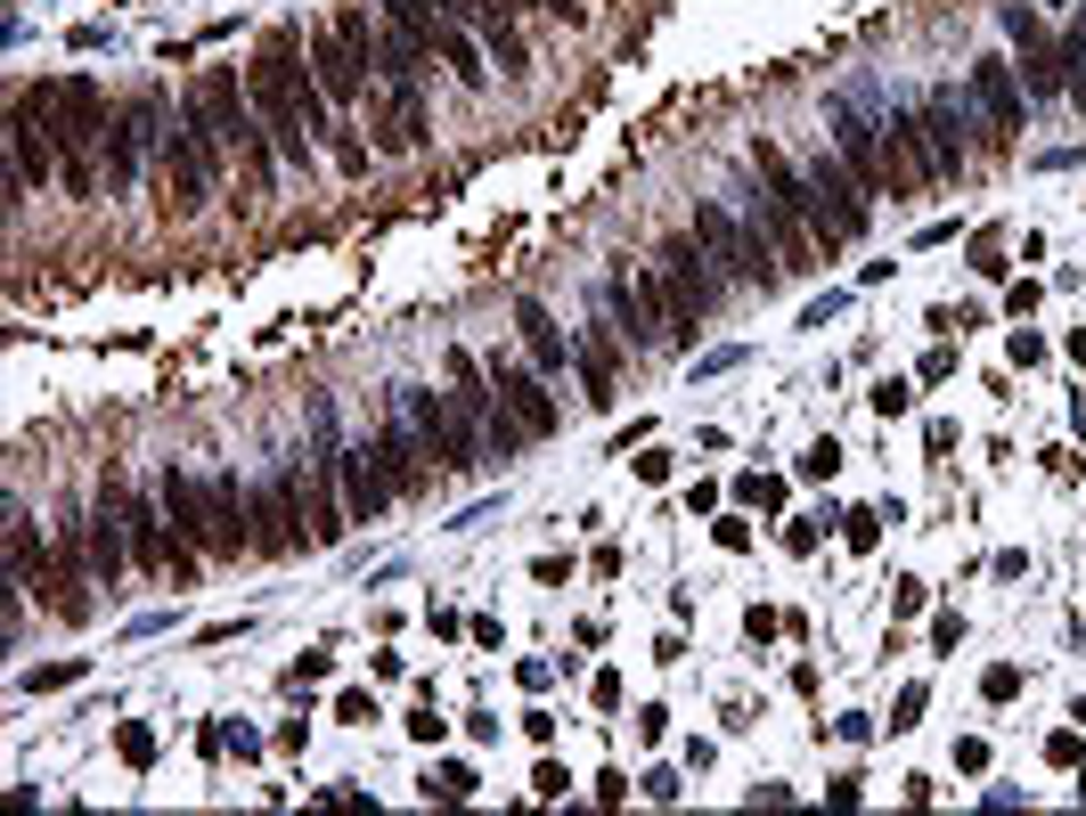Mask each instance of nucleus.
Masks as SVG:
<instances>
[{
	"label": "nucleus",
	"instance_id": "nucleus-1",
	"mask_svg": "<svg viewBox=\"0 0 1086 816\" xmlns=\"http://www.w3.org/2000/svg\"><path fill=\"white\" fill-rule=\"evenodd\" d=\"M246 91H253V107H262V123H270V139H279L286 164H310V155H319V139L335 147V164H343V172L368 164V147H359V139H343L335 107L319 98V82H310V58H303L295 33H270V42L253 49Z\"/></svg>",
	"mask_w": 1086,
	"mask_h": 816
},
{
	"label": "nucleus",
	"instance_id": "nucleus-2",
	"mask_svg": "<svg viewBox=\"0 0 1086 816\" xmlns=\"http://www.w3.org/2000/svg\"><path fill=\"white\" fill-rule=\"evenodd\" d=\"M752 172H760V180H768L784 204H801L808 229H817L825 246H850V237H866V197H858V172L841 164V155H817L808 172H792L784 147L752 139Z\"/></svg>",
	"mask_w": 1086,
	"mask_h": 816
},
{
	"label": "nucleus",
	"instance_id": "nucleus-3",
	"mask_svg": "<svg viewBox=\"0 0 1086 816\" xmlns=\"http://www.w3.org/2000/svg\"><path fill=\"white\" fill-rule=\"evenodd\" d=\"M25 98L42 107V123H49V139H58V155H66V188L91 197V188H98L91 155L107 147V107H98V91L82 74H66V82H42V91H25Z\"/></svg>",
	"mask_w": 1086,
	"mask_h": 816
},
{
	"label": "nucleus",
	"instance_id": "nucleus-4",
	"mask_svg": "<svg viewBox=\"0 0 1086 816\" xmlns=\"http://www.w3.org/2000/svg\"><path fill=\"white\" fill-rule=\"evenodd\" d=\"M197 123L221 139V155H237L253 180H270V123L253 107V91H237V74H221V66L197 74Z\"/></svg>",
	"mask_w": 1086,
	"mask_h": 816
},
{
	"label": "nucleus",
	"instance_id": "nucleus-5",
	"mask_svg": "<svg viewBox=\"0 0 1086 816\" xmlns=\"http://www.w3.org/2000/svg\"><path fill=\"white\" fill-rule=\"evenodd\" d=\"M653 286H662L670 303V335H695L703 319L719 310V286H711V253H703V237H670L662 262H646Z\"/></svg>",
	"mask_w": 1086,
	"mask_h": 816
},
{
	"label": "nucleus",
	"instance_id": "nucleus-6",
	"mask_svg": "<svg viewBox=\"0 0 1086 816\" xmlns=\"http://www.w3.org/2000/svg\"><path fill=\"white\" fill-rule=\"evenodd\" d=\"M327 474H335V507H343V523H376V515L392 507V474H385V441H343L335 458H327Z\"/></svg>",
	"mask_w": 1086,
	"mask_h": 816
},
{
	"label": "nucleus",
	"instance_id": "nucleus-7",
	"mask_svg": "<svg viewBox=\"0 0 1086 816\" xmlns=\"http://www.w3.org/2000/svg\"><path fill=\"white\" fill-rule=\"evenodd\" d=\"M164 164H172V204L197 213V204L213 197V180H221V139L197 123V107L164 123Z\"/></svg>",
	"mask_w": 1086,
	"mask_h": 816
},
{
	"label": "nucleus",
	"instance_id": "nucleus-8",
	"mask_svg": "<svg viewBox=\"0 0 1086 816\" xmlns=\"http://www.w3.org/2000/svg\"><path fill=\"white\" fill-rule=\"evenodd\" d=\"M695 237H703V253H711L728 277H752V286H776V277H792V270L768 253V237H760V229L744 237L728 213H719V204H695Z\"/></svg>",
	"mask_w": 1086,
	"mask_h": 816
},
{
	"label": "nucleus",
	"instance_id": "nucleus-9",
	"mask_svg": "<svg viewBox=\"0 0 1086 816\" xmlns=\"http://www.w3.org/2000/svg\"><path fill=\"white\" fill-rule=\"evenodd\" d=\"M303 58H310V82H319V98H327L335 115H352V107H359V91H368V58H359V49L343 42L335 16L303 33Z\"/></svg>",
	"mask_w": 1086,
	"mask_h": 816
},
{
	"label": "nucleus",
	"instance_id": "nucleus-10",
	"mask_svg": "<svg viewBox=\"0 0 1086 816\" xmlns=\"http://www.w3.org/2000/svg\"><path fill=\"white\" fill-rule=\"evenodd\" d=\"M164 515L197 555H229V523H221V498L213 482H197L188 465H164Z\"/></svg>",
	"mask_w": 1086,
	"mask_h": 816
},
{
	"label": "nucleus",
	"instance_id": "nucleus-11",
	"mask_svg": "<svg viewBox=\"0 0 1086 816\" xmlns=\"http://www.w3.org/2000/svg\"><path fill=\"white\" fill-rule=\"evenodd\" d=\"M752 229L768 237V253H776L792 277H801V270H825V237L808 229V213H801V204H784L768 180H760V197H752Z\"/></svg>",
	"mask_w": 1086,
	"mask_h": 816
},
{
	"label": "nucleus",
	"instance_id": "nucleus-12",
	"mask_svg": "<svg viewBox=\"0 0 1086 816\" xmlns=\"http://www.w3.org/2000/svg\"><path fill=\"white\" fill-rule=\"evenodd\" d=\"M883 172H890V197H931V188H940L923 115H883Z\"/></svg>",
	"mask_w": 1086,
	"mask_h": 816
},
{
	"label": "nucleus",
	"instance_id": "nucleus-13",
	"mask_svg": "<svg viewBox=\"0 0 1086 816\" xmlns=\"http://www.w3.org/2000/svg\"><path fill=\"white\" fill-rule=\"evenodd\" d=\"M319 465L286 458V474H279V498H286V515H295V547H335L343 540V507H327V498H319Z\"/></svg>",
	"mask_w": 1086,
	"mask_h": 816
},
{
	"label": "nucleus",
	"instance_id": "nucleus-14",
	"mask_svg": "<svg viewBox=\"0 0 1086 816\" xmlns=\"http://www.w3.org/2000/svg\"><path fill=\"white\" fill-rule=\"evenodd\" d=\"M123 498H131V490L107 474V482H98V507H91V531H82L98 588H115V580H123V564H131V547H123V540H131V531H123Z\"/></svg>",
	"mask_w": 1086,
	"mask_h": 816
},
{
	"label": "nucleus",
	"instance_id": "nucleus-15",
	"mask_svg": "<svg viewBox=\"0 0 1086 816\" xmlns=\"http://www.w3.org/2000/svg\"><path fill=\"white\" fill-rule=\"evenodd\" d=\"M605 303L621 310V335H629L637 352H653V343L670 335V303H662V286H653V270H646V277L613 270V277H605Z\"/></svg>",
	"mask_w": 1086,
	"mask_h": 816
},
{
	"label": "nucleus",
	"instance_id": "nucleus-16",
	"mask_svg": "<svg viewBox=\"0 0 1086 816\" xmlns=\"http://www.w3.org/2000/svg\"><path fill=\"white\" fill-rule=\"evenodd\" d=\"M825 123H834V155L858 172V188H890V172H883V123H866L850 98H834Z\"/></svg>",
	"mask_w": 1086,
	"mask_h": 816
},
{
	"label": "nucleus",
	"instance_id": "nucleus-17",
	"mask_svg": "<svg viewBox=\"0 0 1086 816\" xmlns=\"http://www.w3.org/2000/svg\"><path fill=\"white\" fill-rule=\"evenodd\" d=\"M376 441H385V474H392V490H401V498H417L425 482L441 474V458L425 449V433L409 425V409H401V401H392V425L376 433Z\"/></svg>",
	"mask_w": 1086,
	"mask_h": 816
},
{
	"label": "nucleus",
	"instance_id": "nucleus-18",
	"mask_svg": "<svg viewBox=\"0 0 1086 816\" xmlns=\"http://www.w3.org/2000/svg\"><path fill=\"white\" fill-rule=\"evenodd\" d=\"M1005 33H1013V49H1022V82L1038 98H1054L1062 91V49H1054V33L1038 25V9H1022V0H1013L1005 9Z\"/></svg>",
	"mask_w": 1086,
	"mask_h": 816
},
{
	"label": "nucleus",
	"instance_id": "nucleus-19",
	"mask_svg": "<svg viewBox=\"0 0 1086 816\" xmlns=\"http://www.w3.org/2000/svg\"><path fill=\"white\" fill-rule=\"evenodd\" d=\"M972 115H964V98L956 91H931V107H923V139H931V164H940V180H956V172H972Z\"/></svg>",
	"mask_w": 1086,
	"mask_h": 816
},
{
	"label": "nucleus",
	"instance_id": "nucleus-20",
	"mask_svg": "<svg viewBox=\"0 0 1086 816\" xmlns=\"http://www.w3.org/2000/svg\"><path fill=\"white\" fill-rule=\"evenodd\" d=\"M458 16L482 33V49L498 58V74H531V49H523V25H515V0H458Z\"/></svg>",
	"mask_w": 1086,
	"mask_h": 816
},
{
	"label": "nucleus",
	"instance_id": "nucleus-21",
	"mask_svg": "<svg viewBox=\"0 0 1086 816\" xmlns=\"http://www.w3.org/2000/svg\"><path fill=\"white\" fill-rule=\"evenodd\" d=\"M155 115H164L155 98H131V107L107 123V172H115V188H131V180H140V155H147V139H164V131H155Z\"/></svg>",
	"mask_w": 1086,
	"mask_h": 816
},
{
	"label": "nucleus",
	"instance_id": "nucleus-22",
	"mask_svg": "<svg viewBox=\"0 0 1086 816\" xmlns=\"http://www.w3.org/2000/svg\"><path fill=\"white\" fill-rule=\"evenodd\" d=\"M491 385H498V401H507V416L523 425V441H547V433H556V401H547L540 368H491Z\"/></svg>",
	"mask_w": 1086,
	"mask_h": 816
},
{
	"label": "nucleus",
	"instance_id": "nucleus-23",
	"mask_svg": "<svg viewBox=\"0 0 1086 816\" xmlns=\"http://www.w3.org/2000/svg\"><path fill=\"white\" fill-rule=\"evenodd\" d=\"M515 327H523V352H531V368H540V376H564V368L580 359L572 343H564V327L547 319L540 303H515Z\"/></svg>",
	"mask_w": 1086,
	"mask_h": 816
},
{
	"label": "nucleus",
	"instance_id": "nucleus-24",
	"mask_svg": "<svg viewBox=\"0 0 1086 816\" xmlns=\"http://www.w3.org/2000/svg\"><path fill=\"white\" fill-rule=\"evenodd\" d=\"M972 98L989 107L996 131H1022V82H1013L1005 58H980V66H972Z\"/></svg>",
	"mask_w": 1086,
	"mask_h": 816
},
{
	"label": "nucleus",
	"instance_id": "nucleus-25",
	"mask_svg": "<svg viewBox=\"0 0 1086 816\" xmlns=\"http://www.w3.org/2000/svg\"><path fill=\"white\" fill-rule=\"evenodd\" d=\"M42 571H49V547L33 540L25 498H9V580H16V588H42Z\"/></svg>",
	"mask_w": 1086,
	"mask_h": 816
},
{
	"label": "nucleus",
	"instance_id": "nucleus-26",
	"mask_svg": "<svg viewBox=\"0 0 1086 816\" xmlns=\"http://www.w3.org/2000/svg\"><path fill=\"white\" fill-rule=\"evenodd\" d=\"M434 49H441V58H450V74H458V82H491V66H482V58H491V49H482V33L465 25V16H450V25L434 33Z\"/></svg>",
	"mask_w": 1086,
	"mask_h": 816
},
{
	"label": "nucleus",
	"instance_id": "nucleus-27",
	"mask_svg": "<svg viewBox=\"0 0 1086 816\" xmlns=\"http://www.w3.org/2000/svg\"><path fill=\"white\" fill-rule=\"evenodd\" d=\"M572 352H580V376H589V401L613 409V343H605V327H589Z\"/></svg>",
	"mask_w": 1086,
	"mask_h": 816
},
{
	"label": "nucleus",
	"instance_id": "nucleus-28",
	"mask_svg": "<svg viewBox=\"0 0 1086 816\" xmlns=\"http://www.w3.org/2000/svg\"><path fill=\"white\" fill-rule=\"evenodd\" d=\"M1062 91H1071L1078 107H1086V25L1071 33V42H1062Z\"/></svg>",
	"mask_w": 1086,
	"mask_h": 816
},
{
	"label": "nucleus",
	"instance_id": "nucleus-29",
	"mask_svg": "<svg viewBox=\"0 0 1086 816\" xmlns=\"http://www.w3.org/2000/svg\"><path fill=\"white\" fill-rule=\"evenodd\" d=\"M82 678V662H49V670H33L25 678V694H58V686H74Z\"/></svg>",
	"mask_w": 1086,
	"mask_h": 816
},
{
	"label": "nucleus",
	"instance_id": "nucleus-30",
	"mask_svg": "<svg viewBox=\"0 0 1086 816\" xmlns=\"http://www.w3.org/2000/svg\"><path fill=\"white\" fill-rule=\"evenodd\" d=\"M801 474H808V482H834V474H841V449H834V441H817V449L801 458Z\"/></svg>",
	"mask_w": 1086,
	"mask_h": 816
},
{
	"label": "nucleus",
	"instance_id": "nucleus-31",
	"mask_svg": "<svg viewBox=\"0 0 1086 816\" xmlns=\"http://www.w3.org/2000/svg\"><path fill=\"white\" fill-rule=\"evenodd\" d=\"M425 792H441V801H474V768H441Z\"/></svg>",
	"mask_w": 1086,
	"mask_h": 816
},
{
	"label": "nucleus",
	"instance_id": "nucleus-32",
	"mask_svg": "<svg viewBox=\"0 0 1086 816\" xmlns=\"http://www.w3.org/2000/svg\"><path fill=\"white\" fill-rule=\"evenodd\" d=\"M866 401H874V409H883V416H907V401H916V392H907V385H899V376H883V385H874V392H866Z\"/></svg>",
	"mask_w": 1086,
	"mask_h": 816
},
{
	"label": "nucleus",
	"instance_id": "nucleus-33",
	"mask_svg": "<svg viewBox=\"0 0 1086 816\" xmlns=\"http://www.w3.org/2000/svg\"><path fill=\"white\" fill-rule=\"evenodd\" d=\"M115 752H123L131 768H147V759H155V735H147V726H123V735H115Z\"/></svg>",
	"mask_w": 1086,
	"mask_h": 816
},
{
	"label": "nucleus",
	"instance_id": "nucleus-34",
	"mask_svg": "<svg viewBox=\"0 0 1086 816\" xmlns=\"http://www.w3.org/2000/svg\"><path fill=\"white\" fill-rule=\"evenodd\" d=\"M1078 752H1086V743H1078V726H1062V735H1046V759H1054V768H1078Z\"/></svg>",
	"mask_w": 1086,
	"mask_h": 816
},
{
	"label": "nucleus",
	"instance_id": "nucleus-35",
	"mask_svg": "<svg viewBox=\"0 0 1086 816\" xmlns=\"http://www.w3.org/2000/svg\"><path fill=\"white\" fill-rule=\"evenodd\" d=\"M874 540H883V515H874V507H858V515H850V547L866 555Z\"/></svg>",
	"mask_w": 1086,
	"mask_h": 816
},
{
	"label": "nucleus",
	"instance_id": "nucleus-36",
	"mask_svg": "<svg viewBox=\"0 0 1086 816\" xmlns=\"http://www.w3.org/2000/svg\"><path fill=\"white\" fill-rule=\"evenodd\" d=\"M980 694H989V702H1013V694H1022V670H1005V662H996L989 678H980Z\"/></svg>",
	"mask_w": 1086,
	"mask_h": 816
},
{
	"label": "nucleus",
	"instance_id": "nucleus-37",
	"mask_svg": "<svg viewBox=\"0 0 1086 816\" xmlns=\"http://www.w3.org/2000/svg\"><path fill=\"white\" fill-rule=\"evenodd\" d=\"M728 368H744V343H719V352H703L695 376H728Z\"/></svg>",
	"mask_w": 1086,
	"mask_h": 816
},
{
	"label": "nucleus",
	"instance_id": "nucleus-38",
	"mask_svg": "<svg viewBox=\"0 0 1086 816\" xmlns=\"http://www.w3.org/2000/svg\"><path fill=\"white\" fill-rule=\"evenodd\" d=\"M916 719H923V686H907V694H899V710H890V726H899V735H907V726H916Z\"/></svg>",
	"mask_w": 1086,
	"mask_h": 816
},
{
	"label": "nucleus",
	"instance_id": "nucleus-39",
	"mask_svg": "<svg viewBox=\"0 0 1086 816\" xmlns=\"http://www.w3.org/2000/svg\"><path fill=\"white\" fill-rule=\"evenodd\" d=\"M972 270L996 277V270H1005V246H996V237H980V246H972Z\"/></svg>",
	"mask_w": 1086,
	"mask_h": 816
},
{
	"label": "nucleus",
	"instance_id": "nucleus-40",
	"mask_svg": "<svg viewBox=\"0 0 1086 816\" xmlns=\"http://www.w3.org/2000/svg\"><path fill=\"white\" fill-rule=\"evenodd\" d=\"M744 498H752V507H776V498H784V482H776V474H752Z\"/></svg>",
	"mask_w": 1086,
	"mask_h": 816
},
{
	"label": "nucleus",
	"instance_id": "nucleus-41",
	"mask_svg": "<svg viewBox=\"0 0 1086 816\" xmlns=\"http://www.w3.org/2000/svg\"><path fill=\"white\" fill-rule=\"evenodd\" d=\"M1038 359H1046V343H1038V335H1022V327H1013V368H1038Z\"/></svg>",
	"mask_w": 1086,
	"mask_h": 816
},
{
	"label": "nucleus",
	"instance_id": "nucleus-42",
	"mask_svg": "<svg viewBox=\"0 0 1086 816\" xmlns=\"http://www.w3.org/2000/svg\"><path fill=\"white\" fill-rule=\"evenodd\" d=\"M335 719H352V726H368V719H376V702H368V694H343V702H335Z\"/></svg>",
	"mask_w": 1086,
	"mask_h": 816
},
{
	"label": "nucleus",
	"instance_id": "nucleus-43",
	"mask_svg": "<svg viewBox=\"0 0 1086 816\" xmlns=\"http://www.w3.org/2000/svg\"><path fill=\"white\" fill-rule=\"evenodd\" d=\"M531 9H547V16H572V25H580V0H531Z\"/></svg>",
	"mask_w": 1086,
	"mask_h": 816
},
{
	"label": "nucleus",
	"instance_id": "nucleus-44",
	"mask_svg": "<svg viewBox=\"0 0 1086 816\" xmlns=\"http://www.w3.org/2000/svg\"><path fill=\"white\" fill-rule=\"evenodd\" d=\"M1071 359H1078V368H1086V327H1078V335H1071Z\"/></svg>",
	"mask_w": 1086,
	"mask_h": 816
},
{
	"label": "nucleus",
	"instance_id": "nucleus-45",
	"mask_svg": "<svg viewBox=\"0 0 1086 816\" xmlns=\"http://www.w3.org/2000/svg\"><path fill=\"white\" fill-rule=\"evenodd\" d=\"M425 9H434V16H458V0H425Z\"/></svg>",
	"mask_w": 1086,
	"mask_h": 816
},
{
	"label": "nucleus",
	"instance_id": "nucleus-46",
	"mask_svg": "<svg viewBox=\"0 0 1086 816\" xmlns=\"http://www.w3.org/2000/svg\"><path fill=\"white\" fill-rule=\"evenodd\" d=\"M589 9H597V0H580V16H589Z\"/></svg>",
	"mask_w": 1086,
	"mask_h": 816
}]
</instances>
